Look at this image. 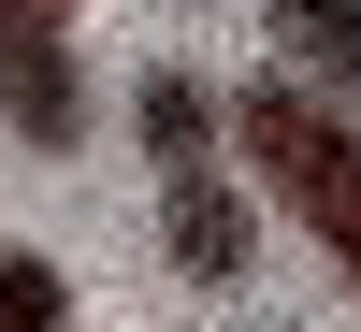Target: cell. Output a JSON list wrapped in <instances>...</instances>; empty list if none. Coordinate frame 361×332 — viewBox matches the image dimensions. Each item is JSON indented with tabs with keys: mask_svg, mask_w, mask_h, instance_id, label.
Masks as SVG:
<instances>
[{
	"mask_svg": "<svg viewBox=\"0 0 361 332\" xmlns=\"http://www.w3.org/2000/svg\"><path fill=\"white\" fill-rule=\"evenodd\" d=\"M231 145H246V173L333 246V275L361 289V130L318 102L304 73H260V87H231Z\"/></svg>",
	"mask_w": 361,
	"mask_h": 332,
	"instance_id": "1",
	"label": "cell"
},
{
	"mask_svg": "<svg viewBox=\"0 0 361 332\" xmlns=\"http://www.w3.org/2000/svg\"><path fill=\"white\" fill-rule=\"evenodd\" d=\"M130 116H145V159H159V246H173V275L231 289V275H246V188L217 173V116H202V87H188V73H145Z\"/></svg>",
	"mask_w": 361,
	"mask_h": 332,
	"instance_id": "2",
	"label": "cell"
},
{
	"mask_svg": "<svg viewBox=\"0 0 361 332\" xmlns=\"http://www.w3.org/2000/svg\"><path fill=\"white\" fill-rule=\"evenodd\" d=\"M0 116H15V145H44V159L87 145V73H73V44H58V15H29V0H0Z\"/></svg>",
	"mask_w": 361,
	"mask_h": 332,
	"instance_id": "3",
	"label": "cell"
},
{
	"mask_svg": "<svg viewBox=\"0 0 361 332\" xmlns=\"http://www.w3.org/2000/svg\"><path fill=\"white\" fill-rule=\"evenodd\" d=\"M275 44L333 73V116H361V0H275Z\"/></svg>",
	"mask_w": 361,
	"mask_h": 332,
	"instance_id": "4",
	"label": "cell"
},
{
	"mask_svg": "<svg viewBox=\"0 0 361 332\" xmlns=\"http://www.w3.org/2000/svg\"><path fill=\"white\" fill-rule=\"evenodd\" d=\"M0 332H73V275H58V260H0Z\"/></svg>",
	"mask_w": 361,
	"mask_h": 332,
	"instance_id": "5",
	"label": "cell"
},
{
	"mask_svg": "<svg viewBox=\"0 0 361 332\" xmlns=\"http://www.w3.org/2000/svg\"><path fill=\"white\" fill-rule=\"evenodd\" d=\"M29 15H73V0H29Z\"/></svg>",
	"mask_w": 361,
	"mask_h": 332,
	"instance_id": "6",
	"label": "cell"
}]
</instances>
